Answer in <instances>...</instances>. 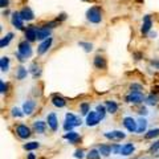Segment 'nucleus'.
<instances>
[{"label":"nucleus","mask_w":159,"mask_h":159,"mask_svg":"<svg viewBox=\"0 0 159 159\" xmlns=\"http://www.w3.org/2000/svg\"><path fill=\"white\" fill-rule=\"evenodd\" d=\"M20 16L23 17V20L31 21V20L34 19V13H33V11L29 7H25V8H23L21 11H20Z\"/></svg>","instance_id":"nucleus-17"},{"label":"nucleus","mask_w":159,"mask_h":159,"mask_svg":"<svg viewBox=\"0 0 159 159\" xmlns=\"http://www.w3.org/2000/svg\"><path fill=\"white\" fill-rule=\"evenodd\" d=\"M159 150V141H157V142H154L152 145L150 146V151L151 152H157Z\"/></svg>","instance_id":"nucleus-39"},{"label":"nucleus","mask_w":159,"mask_h":159,"mask_svg":"<svg viewBox=\"0 0 159 159\" xmlns=\"http://www.w3.org/2000/svg\"><path fill=\"white\" fill-rule=\"evenodd\" d=\"M130 89H131L133 92H141V90H142V86L139 85V84H131Z\"/></svg>","instance_id":"nucleus-41"},{"label":"nucleus","mask_w":159,"mask_h":159,"mask_svg":"<svg viewBox=\"0 0 159 159\" xmlns=\"http://www.w3.org/2000/svg\"><path fill=\"white\" fill-rule=\"evenodd\" d=\"M82 125V121L81 118L74 116L73 113H66L65 116V123H64V130L65 131H72L73 127L76 126H81Z\"/></svg>","instance_id":"nucleus-1"},{"label":"nucleus","mask_w":159,"mask_h":159,"mask_svg":"<svg viewBox=\"0 0 159 159\" xmlns=\"http://www.w3.org/2000/svg\"><path fill=\"white\" fill-rule=\"evenodd\" d=\"M29 72H31L33 78H37V77H40V74H41V68H40L39 64L33 62L31 65V68H29Z\"/></svg>","instance_id":"nucleus-24"},{"label":"nucleus","mask_w":159,"mask_h":159,"mask_svg":"<svg viewBox=\"0 0 159 159\" xmlns=\"http://www.w3.org/2000/svg\"><path fill=\"white\" fill-rule=\"evenodd\" d=\"M52 103L56 107H65V105H66V101L61 96H58V94H54V96L52 97Z\"/></svg>","instance_id":"nucleus-20"},{"label":"nucleus","mask_w":159,"mask_h":159,"mask_svg":"<svg viewBox=\"0 0 159 159\" xmlns=\"http://www.w3.org/2000/svg\"><path fill=\"white\" fill-rule=\"evenodd\" d=\"M7 88H8V85L4 81H0V93L2 94H4V93H7Z\"/></svg>","instance_id":"nucleus-40"},{"label":"nucleus","mask_w":159,"mask_h":159,"mask_svg":"<svg viewBox=\"0 0 159 159\" xmlns=\"http://www.w3.org/2000/svg\"><path fill=\"white\" fill-rule=\"evenodd\" d=\"M159 135V129H151V130H148L146 133L145 138L146 139H152V138H157Z\"/></svg>","instance_id":"nucleus-34"},{"label":"nucleus","mask_w":159,"mask_h":159,"mask_svg":"<svg viewBox=\"0 0 159 159\" xmlns=\"http://www.w3.org/2000/svg\"><path fill=\"white\" fill-rule=\"evenodd\" d=\"M86 158L88 159H99V158H101L99 150H97V148H92V150L86 154Z\"/></svg>","instance_id":"nucleus-32"},{"label":"nucleus","mask_w":159,"mask_h":159,"mask_svg":"<svg viewBox=\"0 0 159 159\" xmlns=\"http://www.w3.org/2000/svg\"><path fill=\"white\" fill-rule=\"evenodd\" d=\"M25 40H28L29 43H32V41H34V40H37V28L36 27L29 25L25 29Z\"/></svg>","instance_id":"nucleus-12"},{"label":"nucleus","mask_w":159,"mask_h":159,"mask_svg":"<svg viewBox=\"0 0 159 159\" xmlns=\"http://www.w3.org/2000/svg\"><path fill=\"white\" fill-rule=\"evenodd\" d=\"M12 116L13 117H17V118H21L23 116H25V114L21 113V110H20L19 107H13L12 109Z\"/></svg>","instance_id":"nucleus-37"},{"label":"nucleus","mask_w":159,"mask_h":159,"mask_svg":"<svg viewBox=\"0 0 159 159\" xmlns=\"http://www.w3.org/2000/svg\"><path fill=\"white\" fill-rule=\"evenodd\" d=\"M94 66L97 69H105L106 68V60L102 56H96L94 57Z\"/></svg>","instance_id":"nucleus-23"},{"label":"nucleus","mask_w":159,"mask_h":159,"mask_svg":"<svg viewBox=\"0 0 159 159\" xmlns=\"http://www.w3.org/2000/svg\"><path fill=\"white\" fill-rule=\"evenodd\" d=\"M0 69H2V72H8V69H9V58L7 56L2 57V60H0Z\"/></svg>","instance_id":"nucleus-29"},{"label":"nucleus","mask_w":159,"mask_h":159,"mask_svg":"<svg viewBox=\"0 0 159 159\" xmlns=\"http://www.w3.org/2000/svg\"><path fill=\"white\" fill-rule=\"evenodd\" d=\"M64 139H66L69 143H77L80 141V135L78 133L72 130V131H66V134L64 135Z\"/></svg>","instance_id":"nucleus-19"},{"label":"nucleus","mask_w":159,"mask_h":159,"mask_svg":"<svg viewBox=\"0 0 159 159\" xmlns=\"http://www.w3.org/2000/svg\"><path fill=\"white\" fill-rule=\"evenodd\" d=\"M158 101H159V96H158V94L151 93L150 96L146 97V103H147V105L154 106V105H157V103H158Z\"/></svg>","instance_id":"nucleus-26"},{"label":"nucleus","mask_w":159,"mask_h":159,"mask_svg":"<svg viewBox=\"0 0 159 159\" xmlns=\"http://www.w3.org/2000/svg\"><path fill=\"white\" fill-rule=\"evenodd\" d=\"M11 21H12V25L16 28V29H23V27H24V20H23L21 16H20V12H13L12 13Z\"/></svg>","instance_id":"nucleus-11"},{"label":"nucleus","mask_w":159,"mask_h":159,"mask_svg":"<svg viewBox=\"0 0 159 159\" xmlns=\"http://www.w3.org/2000/svg\"><path fill=\"white\" fill-rule=\"evenodd\" d=\"M40 147V143L36 142V141H32V142H28L24 145V150H27V151H33V150H36V148Z\"/></svg>","instance_id":"nucleus-30"},{"label":"nucleus","mask_w":159,"mask_h":159,"mask_svg":"<svg viewBox=\"0 0 159 159\" xmlns=\"http://www.w3.org/2000/svg\"><path fill=\"white\" fill-rule=\"evenodd\" d=\"M34 109H36V102L33 101V99H28L23 103V113L25 114V116H31L33 114Z\"/></svg>","instance_id":"nucleus-9"},{"label":"nucleus","mask_w":159,"mask_h":159,"mask_svg":"<svg viewBox=\"0 0 159 159\" xmlns=\"http://www.w3.org/2000/svg\"><path fill=\"white\" fill-rule=\"evenodd\" d=\"M96 111H97V114L99 116V119H103V118H105L106 113H107L105 105H97V106H96Z\"/></svg>","instance_id":"nucleus-31"},{"label":"nucleus","mask_w":159,"mask_h":159,"mask_svg":"<svg viewBox=\"0 0 159 159\" xmlns=\"http://www.w3.org/2000/svg\"><path fill=\"white\" fill-rule=\"evenodd\" d=\"M78 45H80V47H82V48H84V51H85V52H92V51H93V45H92L90 43L80 41V43H78Z\"/></svg>","instance_id":"nucleus-35"},{"label":"nucleus","mask_w":159,"mask_h":159,"mask_svg":"<svg viewBox=\"0 0 159 159\" xmlns=\"http://www.w3.org/2000/svg\"><path fill=\"white\" fill-rule=\"evenodd\" d=\"M27 159H36V155H34L33 152H29L27 155Z\"/></svg>","instance_id":"nucleus-44"},{"label":"nucleus","mask_w":159,"mask_h":159,"mask_svg":"<svg viewBox=\"0 0 159 159\" xmlns=\"http://www.w3.org/2000/svg\"><path fill=\"white\" fill-rule=\"evenodd\" d=\"M0 4H2V8H4V7H8V4H9V2L8 0H0Z\"/></svg>","instance_id":"nucleus-42"},{"label":"nucleus","mask_w":159,"mask_h":159,"mask_svg":"<svg viewBox=\"0 0 159 159\" xmlns=\"http://www.w3.org/2000/svg\"><path fill=\"white\" fill-rule=\"evenodd\" d=\"M134 150H135V146H134L133 143H125V145L122 146L121 155H123V157H129V155H131V154L134 152Z\"/></svg>","instance_id":"nucleus-21"},{"label":"nucleus","mask_w":159,"mask_h":159,"mask_svg":"<svg viewBox=\"0 0 159 159\" xmlns=\"http://www.w3.org/2000/svg\"><path fill=\"white\" fill-rule=\"evenodd\" d=\"M86 20L92 24H99L102 21V11L99 7H90L86 11Z\"/></svg>","instance_id":"nucleus-2"},{"label":"nucleus","mask_w":159,"mask_h":159,"mask_svg":"<svg viewBox=\"0 0 159 159\" xmlns=\"http://www.w3.org/2000/svg\"><path fill=\"white\" fill-rule=\"evenodd\" d=\"M105 106H106L107 113H110V114H116L118 111V103L116 101H106Z\"/></svg>","instance_id":"nucleus-22"},{"label":"nucleus","mask_w":159,"mask_h":159,"mask_svg":"<svg viewBox=\"0 0 159 159\" xmlns=\"http://www.w3.org/2000/svg\"><path fill=\"white\" fill-rule=\"evenodd\" d=\"M145 99V96H143L142 92H133L130 90V93L126 96V102L129 103H141Z\"/></svg>","instance_id":"nucleus-4"},{"label":"nucleus","mask_w":159,"mask_h":159,"mask_svg":"<svg viewBox=\"0 0 159 159\" xmlns=\"http://www.w3.org/2000/svg\"><path fill=\"white\" fill-rule=\"evenodd\" d=\"M147 119L145 117H139L137 119V134H143V133H146L147 130Z\"/></svg>","instance_id":"nucleus-14"},{"label":"nucleus","mask_w":159,"mask_h":159,"mask_svg":"<svg viewBox=\"0 0 159 159\" xmlns=\"http://www.w3.org/2000/svg\"><path fill=\"white\" fill-rule=\"evenodd\" d=\"M151 27H152V21H151V17L146 15L143 17V24H142V28H141V32L142 34H147L148 32L151 31Z\"/></svg>","instance_id":"nucleus-13"},{"label":"nucleus","mask_w":159,"mask_h":159,"mask_svg":"<svg viewBox=\"0 0 159 159\" xmlns=\"http://www.w3.org/2000/svg\"><path fill=\"white\" fill-rule=\"evenodd\" d=\"M103 137L107 139H116V141H121V139L126 138V134L121 130H113V131H106L103 133Z\"/></svg>","instance_id":"nucleus-7"},{"label":"nucleus","mask_w":159,"mask_h":159,"mask_svg":"<svg viewBox=\"0 0 159 159\" xmlns=\"http://www.w3.org/2000/svg\"><path fill=\"white\" fill-rule=\"evenodd\" d=\"M13 39V33L12 32H9L7 33L6 36H3L2 40H0V48H6L9 43H11V40Z\"/></svg>","instance_id":"nucleus-25"},{"label":"nucleus","mask_w":159,"mask_h":159,"mask_svg":"<svg viewBox=\"0 0 159 159\" xmlns=\"http://www.w3.org/2000/svg\"><path fill=\"white\" fill-rule=\"evenodd\" d=\"M151 64H152V65H154V66H157V68L159 69V60H155V61H152Z\"/></svg>","instance_id":"nucleus-45"},{"label":"nucleus","mask_w":159,"mask_h":159,"mask_svg":"<svg viewBox=\"0 0 159 159\" xmlns=\"http://www.w3.org/2000/svg\"><path fill=\"white\" fill-rule=\"evenodd\" d=\"M123 126L127 129L129 133H137V119H134L133 117H125L123 118Z\"/></svg>","instance_id":"nucleus-5"},{"label":"nucleus","mask_w":159,"mask_h":159,"mask_svg":"<svg viewBox=\"0 0 159 159\" xmlns=\"http://www.w3.org/2000/svg\"><path fill=\"white\" fill-rule=\"evenodd\" d=\"M47 123H48V126L51 127L52 131H57V129H58V119H57V116L54 113H49L47 116Z\"/></svg>","instance_id":"nucleus-8"},{"label":"nucleus","mask_w":159,"mask_h":159,"mask_svg":"<svg viewBox=\"0 0 159 159\" xmlns=\"http://www.w3.org/2000/svg\"><path fill=\"white\" fill-rule=\"evenodd\" d=\"M47 125L48 123L44 121H36V122H33V129L37 134H44L47 130Z\"/></svg>","instance_id":"nucleus-18"},{"label":"nucleus","mask_w":159,"mask_h":159,"mask_svg":"<svg viewBox=\"0 0 159 159\" xmlns=\"http://www.w3.org/2000/svg\"><path fill=\"white\" fill-rule=\"evenodd\" d=\"M84 157H85V154H84V150H82V148H78V150L74 151V158H77V159H82Z\"/></svg>","instance_id":"nucleus-38"},{"label":"nucleus","mask_w":159,"mask_h":159,"mask_svg":"<svg viewBox=\"0 0 159 159\" xmlns=\"http://www.w3.org/2000/svg\"><path fill=\"white\" fill-rule=\"evenodd\" d=\"M147 113H148V111H147V109H146V107L141 109V111H139V114H141V117H142V116H147Z\"/></svg>","instance_id":"nucleus-43"},{"label":"nucleus","mask_w":159,"mask_h":159,"mask_svg":"<svg viewBox=\"0 0 159 159\" xmlns=\"http://www.w3.org/2000/svg\"><path fill=\"white\" fill-rule=\"evenodd\" d=\"M98 150H99V154H101L102 157H109L111 154V146H109V145H101Z\"/></svg>","instance_id":"nucleus-27"},{"label":"nucleus","mask_w":159,"mask_h":159,"mask_svg":"<svg viewBox=\"0 0 159 159\" xmlns=\"http://www.w3.org/2000/svg\"><path fill=\"white\" fill-rule=\"evenodd\" d=\"M48 37H51V28H47V27H43V28H39L37 29V40H47Z\"/></svg>","instance_id":"nucleus-16"},{"label":"nucleus","mask_w":159,"mask_h":159,"mask_svg":"<svg viewBox=\"0 0 159 159\" xmlns=\"http://www.w3.org/2000/svg\"><path fill=\"white\" fill-rule=\"evenodd\" d=\"M16 134L19 138L21 139H27L31 137V129H29L27 125H23V123H20V125L16 126Z\"/></svg>","instance_id":"nucleus-6"},{"label":"nucleus","mask_w":159,"mask_h":159,"mask_svg":"<svg viewBox=\"0 0 159 159\" xmlns=\"http://www.w3.org/2000/svg\"><path fill=\"white\" fill-rule=\"evenodd\" d=\"M84 2H89V0H84Z\"/></svg>","instance_id":"nucleus-46"},{"label":"nucleus","mask_w":159,"mask_h":159,"mask_svg":"<svg viewBox=\"0 0 159 159\" xmlns=\"http://www.w3.org/2000/svg\"><path fill=\"white\" fill-rule=\"evenodd\" d=\"M27 74H28V70L24 66H19L17 68V70H16V78L17 80L21 81V80H24V78L27 77Z\"/></svg>","instance_id":"nucleus-28"},{"label":"nucleus","mask_w":159,"mask_h":159,"mask_svg":"<svg viewBox=\"0 0 159 159\" xmlns=\"http://www.w3.org/2000/svg\"><path fill=\"white\" fill-rule=\"evenodd\" d=\"M99 121H101V119H99V116L97 114V111H90L86 116V125L89 127H93V126L98 125Z\"/></svg>","instance_id":"nucleus-10"},{"label":"nucleus","mask_w":159,"mask_h":159,"mask_svg":"<svg viewBox=\"0 0 159 159\" xmlns=\"http://www.w3.org/2000/svg\"><path fill=\"white\" fill-rule=\"evenodd\" d=\"M121 151H122V145H114L111 146V152L116 154V155H121Z\"/></svg>","instance_id":"nucleus-36"},{"label":"nucleus","mask_w":159,"mask_h":159,"mask_svg":"<svg viewBox=\"0 0 159 159\" xmlns=\"http://www.w3.org/2000/svg\"><path fill=\"white\" fill-rule=\"evenodd\" d=\"M17 52L21 54V56L24 58H29L32 56V47H31V44H29L28 40H24V41H20L19 43V48H17Z\"/></svg>","instance_id":"nucleus-3"},{"label":"nucleus","mask_w":159,"mask_h":159,"mask_svg":"<svg viewBox=\"0 0 159 159\" xmlns=\"http://www.w3.org/2000/svg\"><path fill=\"white\" fill-rule=\"evenodd\" d=\"M80 111H81L82 116H88L89 111H90V105L86 102H82L81 105H80Z\"/></svg>","instance_id":"nucleus-33"},{"label":"nucleus","mask_w":159,"mask_h":159,"mask_svg":"<svg viewBox=\"0 0 159 159\" xmlns=\"http://www.w3.org/2000/svg\"><path fill=\"white\" fill-rule=\"evenodd\" d=\"M52 37H48L47 40H44V41L40 44L39 45V48H37V53L39 54H44V53H47L48 52V49L51 48V45H52Z\"/></svg>","instance_id":"nucleus-15"}]
</instances>
